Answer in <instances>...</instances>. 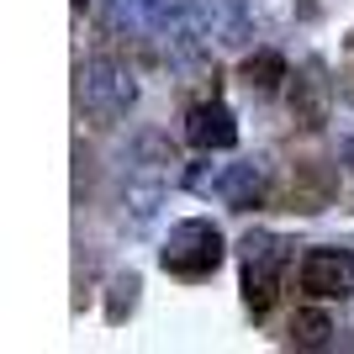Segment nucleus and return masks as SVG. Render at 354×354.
Masks as SVG:
<instances>
[{
	"label": "nucleus",
	"instance_id": "f257e3e1",
	"mask_svg": "<svg viewBox=\"0 0 354 354\" xmlns=\"http://www.w3.org/2000/svg\"><path fill=\"white\" fill-rule=\"evenodd\" d=\"M180 175V153L164 133H143L133 143V164H127V185H122V201L133 212V222H148L164 207L169 196V180Z\"/></svg>",
	"mask_w": 354,
	"mask_h": 354
},
{
	"label": "nucleus",
	"instance_id": "f03ea898",
	"mask_svg": "<svg viewBox=\"0 0 354 354\" xmlns=\"http://www.w3.org/2000/svg\"><path fill=\"white\" fill-rule=\"evenodd\" d=\"M74 101L95 122H122L138 106V74L111 53H95L74 69Z\"/></svg>",
	"mask_w": 354,
	"mask_h": 354
},
{
	"label": "nucleus",
	"instance_id": "7ed1b4c3",
	"mask_svg": "<svg viewBox=\"0 0 354 354\" xmlns=\"http://www.w3.org/2000/svg\"><path fill=\"white\" fill-rule=\"evenodd\" d=\"M106 27L127 32L138 43H169L180 32H191V0H101Z\"/></svg>",
	"mask_w": 354,
	"mask_h": 354
},
{
	"label": "nucleus",
	"instance_id": "20e7f679",
	"mask_svg": "<svg viewBox=\"0 0 354 354\" xmlns=\"http://www.w3.org/2000/svg\"><path fill=\"white\" fill-rule=\"evenodd\" d=\"M222 233H217V222L207 217H185L169 227V238H164V249H159V265L169 270V275H180V281H207L212 270L222 265Z\"/></svg>",
	"mask_w": 354,
	"mask_h": 354
},
{
	"label": "nucleus",
	"instance_id": "39448f33",
	"mask_svg": "<svg viewBox=\"0 0 354 354\" xmlns=\"http://www.w3.org/2000/svg\"><path fill=\"white\" fill-rule=\"evenodd\" d=\"M191 191L201 196H217L222 207L233 212H249L270 196V164L265 159H233V164H212V169H196L191 175Z\"/></svg>",
	"mask_w": 354,
	"mask_h": 354
},
{
	"label": "nucleus",
	"instance_id": "423d86ee",
	"mask_svg": "<svg viewBox=\"0 0 354 354\" xmlns=\"http://www.w3.org/2000/svg\"><path fill=\"white\" fill-rule=\"evenodd\" d=\"M286 238L275 233H249L243 238V301L254 317H265L281 296V270H286Z\"/></svg>",
	"mask_w": 354,
	"mask_h": 354
},
{
	"label": "nucleus",
	"instance_id": "0eeeda50",
	"mask_svg": "<svg viewBox=\"0 0 354 354\" xmlns=\"http://www.w3.org/2000/svg\"><path fill=\"white\" fill-rule=\"evenodd\" d=\"M296 291L307 301H339L354 291V254L333 249V243H317L296 259Z\"/></svg>",
	"mask_w": 354,
	"mask_h": 354
},
{
	"label": "nucleus",
	"instance_id": "6e6552de",
	"mask_svg": "<svg viewBox=\"0 0 354 354\" xmlns=\"http://www.w3.org/2000/svg\"><path fill=\"white\" fill-rule=\"evenodd\" d=\"M191 27L207 37V48L249 43V0H191Z\"/></svg>",
	"mask_w": 354,
	"mask_h": 354
},
{
	"label": "nucleus",
	"instance_id": "1a4fd4ad",
	"mask_svg": "<svg viewBox=\"0 0 354 354\" xmlns=\"http://www.w3.org/2000/svg\"><path fill=\"white\" fill-rule=\"evenodd\" d=\"M185 143L201 148V153H227L238 143V122L222 101H196L185 111Z\"/></svg>",
	"mask_w": 354,
	"mask_h": 354
},
{
	"label": "nucleus",
	"instance_id": "9d476101",
	"mask_svg": "<svg viewBox=\"0 0 354 354\" xmlns=\"http://www.w3.org/2000/svg\"><path fill=\"white\" fill-rule=\"evenodd\" d=\"M333 191H339V175H333L328 164L307 159V164H296L286 201H291V212H323L328 201H333Z\"/></svg>",
	"mask_w": 354,
	"mask_h": 354
},
{
	"label": "nucleus",
	"instance_id": "9b49d317",
	"mask_svg": "<svg viewBox=\"0 0 354 354\" xmlns=\"http://www.w3.org/2000/svg\"><path fill=\"white\" fill-rule=\"evenodd\" d=\"M238 74H243V85L259 90V95H270V90H281V80H291V69H286V59L275 48H254Z\"/></svg>",
	"mask_w": 354,
	"mask_h": 354
},
{
	"label": "nucleus",
	"instance_id": "f8f14e48",
	"mask_svg": "<svg viewBox=\"0 0 354 354\" xmlns=\"http://www.w3.org/2000/svg\"><path fill=\"white\" fill-rule=\"evenodd\" d=\"M291 344L296 349H328L333 344V317L317 312V307H301L291 317Z\"/></svg>",
	"mask_w": 354,
	"mask_h": 354
},
{
	"label": "nucleus",
	"instance_id": "ddd939ff",
	"mask_svg": "<svg viewBox=\"0 0 354 354\" xmlns=\"http://www.w3.org/2000/svg\"><path fill=\"white\" fill-rule=\"evenodd\" d=\"M339 153H344V164L354 169V133H344V143H339Z\"/></svg>",
	"mask_w": 354,
	"mask_h": 354
},
{
	"label": "nucleus",
	"instance_id": "4468645a",
	"mask_svg": "<svg viewBox=\"0 0 354 354\" xmlns=\"http://www.w3.org/2000/svg\"><path fill=\"white\" fill-rule=\"evenodd\" d=\"M349 48H354V37H349Z\"/></svg>",
	"mask_w": 354,
	"mask_h": 354
}]
</instances>
